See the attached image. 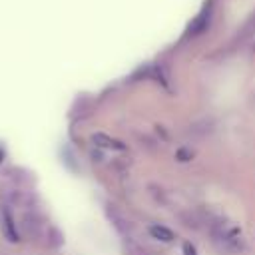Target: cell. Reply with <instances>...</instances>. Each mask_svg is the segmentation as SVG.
I'll use <instances>...</instances> for the list:
<instances>
[{
    "instance_id": "1",
    "label": "cell",
    "mask_w": 255,
    "mask_h": 255,
    "mask_svg": "<svg viewBox=\"0 0 255 255\" xmlns=\"http://www.w3.org/2000/svg\"><path fill=\"white\" fill-rule=\"evenodd\" d=\"M0 225H2V233H4V237L8 241H12V243H18L20 241V235H18L16 225H14L12 213L6 207H2V211H0Z\"/></svg>"
},
{
    "instance_id": "2",
    "label": "cell",
    "mask_w": 255,
    "mask_h": 255,
    "mask_svg": "<svg viewBox=\"0 0 255 255\" xmlns=\"http://www.w3.org/2000/svg\"><path fill=\"white\" fill-rule=\"evenodd\" d=\"M98 145H102V147H110V149H126V143H122L120 139H114V137H110V135H106V133H94V137H92Z\"/></svg>"
},
{
    "instance_id": "3",
    "label": "cell",
    "mask_w": 255,
    "mask_h": 255,
    "mask_svg": "<svg viewBox=\"0 0 255 255\" xmlns=\"http://www.w3.org/2000/svg\"><path fill=\"white\" fill-rule=\"evenodd\" d=\"M22 225H24L26 235H30V237H36L40 233V223H38V217L34 213H26L22 217Z\"/></svg>"
},
{
    "instance_id": "4",
    "label": "cell",
    "mask_w": 255,
    "mask_h": 255,
    "mask_svg": "<svg viewBox=\"0 0 255 255\" xmlns=\"http://www.w3.org/2000/svg\"><path fill=\"white\" fill-rule=\"evenodd\" d=\"M149 233H151V237H155V239H161V241H165V243H169V241H173V231L171 229H167V227H163V225H149Z\"/></svg>"
},
{
    "instance_id": "5",
    "label": "cell",
    "mask_w": 255,
    "mask_h": 255,
    "mask_svg": "<svg viewBox=\"0 0 255 255\" xmlns=\"http://www.w3.org/2000/svg\"><path fill=\"white\" fill-rule=\"evenodd\" d=\"M181 251H183V255H195V247H193L189 241H183V245H181Z\"/></svg>"
},
{
    "instance_id": "6",
    "label": "cell",
    "mask_w": 255,
    "mask_h": 255,
    "mask_svg": "<svg viewBox=\"0 0 255 255\" xmlns=\"http://www.w3.org/2000/svg\"><path fill=\"white\" fill-rule=\"evenodd\" d=\"M2 155H4V151H2V149H0V159H2Z\"/></svg>"
}]
</instances>
